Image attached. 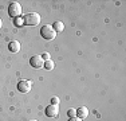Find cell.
<instances>
[{"instance_id": "obj_1", "label": "cell", "mask_w": 126, "mask_h": 121, "mask_svg": "<svg viewBox=\"0 0 126 121\" xmlns=\"http://www.w3.org/2000/svg\"><path fill=\"white\" fill-rule=\"evenodd\" d=\"M40 35L43 36L44 39H47V40H51V39H54L56 36V31L54 30V27L51 26V24H46V26L42 27Z\"/></svg>"}, {"instance_id": "obj_2", "label": "cell", "mask_w": 126, "mask_h": 121, "mask_svg": "<svg viewBox=\"0 0 126 121\" xmlns=\"http://www.w3.org/2000/svg\"><path fill=\"white\" fill-rule=\"evenodd\" d=\"M39 23H40V16L36 12H31L24 16V24L27 26H38Z\"/></svg>"}, {"instance_id": "obj_3", "label": "cell", "mask_w": 126, "mask_h": 121, "mask_svg": "<svg viewBox=\"0 0 126 121\" xmlns=\"http://www.w3.org/2000/svg\"><path fill=\"white\" fill-rule=\"evenodd\" d=\"M8 14L12 18H20L22 16V4L17 3V1L11 3L10 8H8Z\"/></svg>"}, {"instance_id": "obj_4", "label": "cell", "mask_w": 126, "mask_h": 121, "mask_svg": "<svg viewBox=\"0 0 126 121\" xmlns=\"http://www.w3.org/2000/svg\"><path fill=\"white\" fill-rule=\"evenodd\" d=\"M30 65L34 69H42V67H44V60L42 58V55H34L30 59Z\"/></svg>"}, {"instance_id": "obj_5", "label": "cell", "mask_w": 126, "mask_h": 121, "mask_svg": "<svg viewBox=\"0 0 126 121\" xmlns=\"http://www.w3.org/2000/svg\"><path fill=\"white\" fill-rule=\"evenodd\" d=\"M32 87V82L31 81H27V80H22L19 83H17V90L20 93H28Z\"/></svg>"}, {"instance_id": "obj_6", "label": "cell", "mask_w": 126, "mask_h": 121, "mask_svg": "<svg viewBox=\"0 0 126 121\" xmlns=\"http://www.w3.org/2000/svg\"><path fill=\"white\" fill-rule=\"evenodd\" d=\"M44 113H46L47 117H51V119H54V117H56L59 114V106L58 105H48V106L46 108V110H44Z\"/></svg>"}, {"instance_id": "obj_7", "label": "cell", "mask_w": 126, "mask_h": 121, "mask_svg": "<svg viewBox=\"0 0 126 121\" xmlns=\"http://www.w3.org/2000/svg\"><path fill=\"white\" fill-rule=\"evenodd\" d=\"M8 48H10L11 53H19L20 51V43L17 40H12L8 44Z\"/></svg>"}, {"instance_id": "obj_8", "label": "cell", "mask_w": 126, "mask_h": 121, "mask_svg": "<svg viewBox=\"0 0 126 121\" xmlns=\"http://www.w3.org/2000/svg\"><path fill=\"white\" fill-rule=\"evenodd\" d=\"M87 114H89L87 108L82 106V108L77 109V117H79V119H86V117H87Z\"/></svg>"}, {"instance_id": "obj_9", "label": "cell", "mask_w": 126, "mask_h": 121, "mask_svg": "<svg viewBox=\"0 0 126 121\" xmlns=\"http://www.w3.org/2000/svg\"><path fill=\"white\" fill-rule=\"evenodd\" d=\"M52 27H54V30H55L56 32H61V31L64 30V24H63L62 22H55Z\"/></svg>"}, {"instance_id": "obj_10", "label": "cell", "mask_w": 126, "mask_h": 121, "mask_svg": "<svg viewBox=\"0 0 126 121\" xmlns=\"http://www.w3.org/2000/svg\"><path fill=\"white\" fill-rule=\"evenodd\" d=\"M55 67V63L52 62V60H46L44 62V69H47V70H52V69Z\"/></svg>"}, {"instance_id": "obj_11", "label": "cell", "mask_w": 126, "mask_h": 121, "mask_svg": "<svg viewBox=\"0 0 126 121\" xmlns=\"http://www.w3.org/2000/svg\"><path fill=\"white\" fill-rule=\"evenodd\" d=\"M24 24V19L23 18H15V26L16 27H20Z\"/></svg>"}, {"instance_id": "obj_12", "label": "cell", "mask_w": 126, "mask_h": 121, "mask_svg": "<svg viewBox=\"0 0 126 121\" xmlns=\"http://www.w3.org/2000/svg\"><path fill=\"white\" fill-rule=\"evenodd\" d=\"M67 114H68V117H70V119H73V117H77V109H74V108L68 109V110H67Z\"/></svg>"}, {"instance_id": "obj_13", "label": "cell", "mask_w": 126, "mask_h": 121, "mask_svg": "<svg viewBox=\"0 0 126 121\" xmlns=\"http://www.w3.org/2000/svg\"><path fill=\"white\" fill-rule=\"evenodd\" d=\"M51 104H52V105H58L59 104V98H58V97H52V98H51Z\"/></svg>"}, {"instance_id": "obj_14", "label": "cell", "mask_w": 126, "mask_h": 121, "mask_svg": "<svg viewBox=\"0 0 126 121\" xmlns=\"http://www.w3.org/2000/svg\"><path fill=\"white\" fill-rule=\"evenodd\" d=\"M42 58H43L44 62H46V60H50V54L48 53H44L43 55H42Z\"/></svg>"}, {"instance_id": "obj_15", "label": "cell", "mask_w": 126, "mask_h": 121, "mask_svg": "<svg viewBox=\"0 0 126 121\" xmlns=\"http://www.w3.org/2000/svg\"><path fill=\"white\" fill-rule=\"evenodd\" d=\"M68 121H82V119H79V117H73V119H70Z\"/></svg>"}, {"instance_id": "obj_16", "label": "cell", "mask_w": 126, "mask_h": 121, "mask_svg": "<svg viewBox=\"0 0 126 121\" xmlns=\"http://www.w3.org/2000/svg\"><path fill=\"white\" fill-rule=\"evenodd\" d=\"M3 26V22H1V19H0V27H1Z\"/></svg>"}, {"instance_id": "obj_17", "label": "cell", "mask_w": 126, "mask_h": 121, "mask_svg": "<svg viewBox=\"0 0 126 121\" xmlns=\"http://www.w3.org/2000/svg\"><path fill=\"white\" fill-rule=\"evenodd\" d=\"M32 121H38V120H32Z\"/></svg>"}]
</instances>
